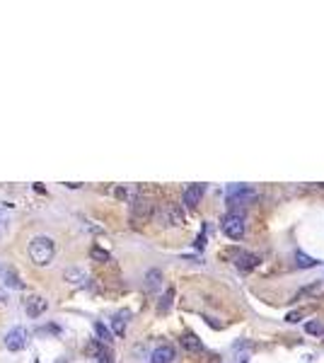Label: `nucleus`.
<instances>
[{"label": "nucleus", "instance_id": "1", "mask_svg": "<svg viewBox=\"0 0 324 363\" xmlns=\"http://www.w3.org/2000/svg\"><path fill=\"white\" fill-rule=\"evenodd\" d=\"M27 254L29 259L34 261L37 267H48L56 257V242L48 237V235H37L32 237L27 245Z\"/></svg>", "mask_w": 324, "mask_h": 363}, {"label": "nucleus", "instance_id": "2", "mask_svg": "<svg viewBox=\"0 0 324 363\" xmlns=\"http://www.w3.org/2000/svg\"><path fill=\"white\" fill-rule=\"evenodd\" d=\"M158 221H160V225H167V228H179V225L184 223V213L175 204H162L158 208Z\"/></svg>", "mask_w": 324, "mask_h": 363}, {"label": "nucleus", "instance_id": "3", "mask_svg": "<svg viewBox=\"0 0 324 363\" xmlns=\"http://www.w3.org/2000/svg\"><path fill=\"white\" fill-rule=\"evenodd\" d=\"M220 228L230 240H242V235H244V218L240 213H225L220 221Z\"/></svg>", "mask_w": 324, "mask_h": 363}, {"label": "nucleus", "instance_id": "4", "mask_svg": "<svg viewBox=\"0 0 324 363\" xmlns=\"http://www.w3.org/2000/svg\"><path fill=\"white\" fill-rule=\"evenodd\" d=\"M29 342V332L24 327H15V329H10L8 336H5V346H8L10 351H19V349H24Z\"/></svg>", "mask_w": 324, "mask_h": 363}, {"label": "nucleus", "instance_id": "5", "mask_svg": "<svg viewBox=\"0 0 324 363\" xmlns=\"http://www.w3.org/2000/svg\"><path fill=\"white\" fill-rule=\"evenodd\" d=\"M177 358V351L172 344H162L158 346L155 351H153V356H150V363H175Z\"/></svg>", "mask_w": 324, "mask_h": 363}, {"label": "nucleus", "instance_id": "6", "mask_svg": "<svg viewBox=\"0 0 324 363\" xmlns=\"http://www.w3.org/2000/svg\"><path fill=\"white\" fill-rule=\"evenodd\" d=\"M259 257L257 254H252V252H240L237 254V259H235V267L240 271H252V269H257L259 267Z\"/></svg>", "mask_w": 324, "mask_h": 363}, {"label": "nucleus", "instance_id": "7", "mask_svg": "<svg viewBox=\"0 0 324 363\" xmlns=\"http://www.w3.org/2000/svg\"><path fill=\"white\" fill-rule=\"evenodd\" d=\"M204 191H206L204 184H191V186H186V191H184V204L189 206V208H196V206L201 204V196H204Z\"/></svg>", "mask_w": 324, "mask_h": 363}, {"label": "nucleus", "instance_id": "8", "mask_svg": "<svg viewBox=\"0 0 324 363\" xmlns=\"http://www.w3.org/2000/svg\"><path fill=\"white\" fill-rule=\"evenodd\" d=\"M150 215H153V204H150L148 199H136V201H133V218L145 221Z\"/></svg>", "mask_w": 324, "mask_h": 363}, {"label": "nucleus", "instance_id": "9", "mask_svg": "<svg viewBox=\"0 0 324 363\" xmlns=\"http://www.w3.org/2000/svg\"><path fill=\"white\" fill-rule=\"evenodd\" d=\"M46 307H48V303L44 298L32 296V298L27 300V315L29 317H39V315H44V312H46Z\"/></svg>", "mask_w": 324, "mask_h": 363}, {"label": "nucleus", "instance_id": "10", "mask_svg": "<svg viewBox=\"0 0 324 363\" xmlns=\"http://www.w3.org/2000/svg\"><path fill=\"white\" fill-rule=\"evenodd\" d=\"M160 286H162V271L150 269L148 274H145V288H148L150 293H155V291H160Z\"/></svg>", "mask_w": 324, "mask_h": 363}, {"label": "nucleus", "instance_id": "11", "mask_svg": "<svg viewBox=\"0 0 324 363\" xmlns=\"http://www.w3.org/2000/svg\"><path fill=\"white\" fill-rule=\"evenodd\" d=\"M319 293H324V281H315V283H310L305 288H300L297 291V298H317Z\"/></svg>", "mask_w": 324, "mask_h": 363}, {"label": "nucleus", "instance_id": "12", "mask_svg": "<svg viewBox=\"0 0 324 363\" xmlns=\"http://www.w3.org/2000/svg\"><path fill=\"white\" fill-rule=\"evenodd\" d=\"M319 264V259H315V257H310V254H305V252H295V267L297 269H312V267H317Z\"/></svg>", "mask_w": 324, "mask_h": 363}, {"label": "nucleus", "instance_id": "13", "mask_svg": "<svg viewBox=\"0 0 324 363\" xmlns=\"http://www.w3.org/2000/svg\"><path fill=\"white\" fill-rule=\"evenodd\" d=\"M182 346H184V349H189V351H201V349H204L201 339H198L196 334H191V332H186V334L182 336Z\"/></svg>", "mask_w": 324, "mask_h": 363}, {"label": "nucleus", "instance_id": "14", "mask_svg": "<svg viewBox=\"0 0 324 363\" xmlns=\"http://www.w3.org/2000/svg\"><path fill=\"white\" fill-rule=\"evenodd\" d=\"M94 334H97V339H99L102 344H111V342H114V334H111L102 322H94Z\"/></svg>", "mask_w": 324, "mask_h": 363}, {"label": "nucleus", "instance_id": "15", "mask_svg": "<svg viewBox=\"0 0 324 363\" xmlns=\"http://www.w3.org/2000/svg\"><path fill=\"white\" fill-rule=\"evenodd\" d=\"M65 281H70V283H78V286H83L85 281H87V274L83 269H68L65 271Z\"/></svg>", "mask_w": 324, "mask_h": 363}, {"label": "nucleus", "instance_id": "16", "mask_svg": "<svg viewBox=\"0 0 324 363\" xmlns=\"http://www.w3.org/2000/svg\"><path fill=\"white\" fill-rule=\"evenodd\" d=\"M305 332L307 334H312V336H322L324 334V325L319 322V320H310L305 325Z\"/></svg>", "mask_w": 324, "mask_h": 363}, {"label": "nucleus", "instance_id": "17", "mask_svg": "<svg viewBox=\"0 0 324 363\" xmlns=\"http://www.w3.org/2000/svg\"><path fill=\"white\" fill-rule=\"evenodd\" d=\"M123 317H126V312L116 315L114 317V322H111V325H114V334L116 336H123V332H126V320H123Z\"/></svg>", "mask_w": 324, "mask_h": 363}, {"label": "nucleus", "instance_id": "18", "mask_svg": "<svg viewBox=\"0 0 324 363\" xmlns=\"http://www.w3.org/2000/svg\"><path fill=\"white\" fill-rule=\"evenodd\" d=\"M172 298H175V288H167L165 291V298L160 300V312H167L169 305H172Z\"/></svg>", "mask_w": 324, "mask_h": 363}, {"label": "nucleus", "instance_id": "19", "mask_svg": "<svg viewBox=\"0 0 324 363\" xmlns=\"http://www.w3.org/2000/svg\"><path fill=\"white\" fill-rule=\"evenodd\" d=\"M90 257L97 261H109V252H104L99 250V247H92V252H90Z\"/></svg>", "mask_w": 324, "mask_h": 363}, {"label": "nucleus", "instance_id": "20", "mask_svg": "<svg viewBox=\"0 0 324 363\" xmlns=\"http://www.w3.org/2000/svg\"><path fill=\"white\" fill-rule=\"evenodd\" d=\"M5 279H8L10 288H22V281L17 279V274H15V271H8V274H5Z\"/></svg>", "mask_w": 324, "mask_h": 363}, {"label": "nucleus", "instance_id": "21", "mask_svg": "<svg viewBox=\"0 0 324 363\" xmlns=\"http://www.w3.org/2000/svg\"><path fill=\"white\" fill-rule=\"evenodd\" d=\"M305 315H307V310H295V312H288V315H286V322H290V325H295L297 320H303Z\"/></svg>", "mask_w": 324, "mask_h": 363}, {"label": "nucleus", "instance_id": "22", "mask_svg": "<svg viewBox=\"0 0 324 363\" xmlns=\"http://www.w3.org/2000/svg\"><path fill=\"white\" fill-rule=\"evenodd\" d=\"M99 363H111V354L107 351V349H102V351H99Z\"/></svg>", "mask_w": 324, "mask_h": 363}, {"label": "nucleus", "instance_id": "23", "mask_svg": "<svg viewBox=\"0 0 324 363\" xmlns=\"http://www.w3.org/2000/svg\"><path fill=\"white\" fill-rule=\"evenodd\" d=\"M196 247H198V250H204L206 247V233H201L198 237H196Z\"/></svg>", "mask_w": 324, "mask_h": 363}, {"label": "nucleus", "instance_id": "24", "mask_svg": "<svg viewBox=\"0 0 324 363\" xmlns=\"http://www.w3.org/2000/svg\"><path fill=\"white\" fill-rule=\"evenodd\" d=\"M0 305H8V293L5 291H0Z\"/></svg>", "mask_w": 324, "mask_h": 363}]
</instances>
